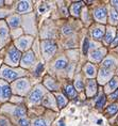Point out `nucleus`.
I'll return each instance as SVG.
<instances>
[{"mask_svg":"<svg viewBox=\"0 0 118 126\" xmlns=\"http://www.w3.org/2000/svg\"><path fill=\"white\" fill-rule=\"evenodd\" d=\"M24 75V72L23 70L16 71L13 68H9L7 66H2L0 70V77L8 81H13L18 77H21Z\"/></svg>","mask_w":118,"mask_h":126,"instance_id":"1","label":"nucleus"},{"mask_svg":"<svg viewBox=\"0 0 118 126\" xmlns=\"http://www.w3.org/2000/svg\"><path fill=\"white\" fill-rule=\"evenodd\" d=\"M55 51H57V45L53 41L45 40L42 42V52L46 60L50 59Z\"/></svg>","mask_w":118,"mask_h":126,"instance_id":"2","label":"nucleus"},{"mask_svg":"<svg viewBox=\"0 0 118 126\" xmlns=\"http://www.w3.org/2000/svg\"><path fill=\"white\" fill-rule=\"evenodd\" d=\"M30 89V81L26 78H20L13 83V91L19 95H26Z\"/></svg>","mask_w":118,"mask_h":126,"instance_id":"3","label":"nucleus"},{"mask_svg":"<svg viewBox=\"0 0 118 126\" xmlns=\"http://www.w3.org/2000/svg\"><path fill=\"white\" fill-rule=\"evenodd\" d=\"M20 59H21L20 51L17 48H15V47H12L7 53V57H5V63L9 64V65H12V66H16V65L19 64Z\"/></svg>","mask_w":118,"mask_h":126,"instance_id":"4","label":"nucleus"},{"mask_svg":"<svg viewBox=\"0 0 118 126\" xmlns=\"http://www.w3.org/2000/svg\"><path fill=\"white\" fill-rule=\"evenodd\" d=\"M33 42V37L32 36H21L18 40L15 41V46L18 50H27L31 46V44Z\"/></svg>","mask_w":118,"mask_h":126,"instance_id":"5","label":"nucleus"},{"mask_svg":"<svg viewBox=\"0 0 118 126\" xmlns=\"http://www.w3.org/2000/svg\"><path fill=\"white\" fill-rule=\"evenodd\" d=\"M43 95H44V88L42 86H37L31 91L29 95V102L32 104H36L42 99Z\"/></svg>","mask_w":118,"mask_h":126,"instance_id":"6","label":"nucleus"},{"mask_svg":"<svg viewBox=\"0 0 118 126\" xmlns=\"http://www.w3.org/2000/svg\"><path fill=\"white\" fill-rule=\"evenodd\" d=\"M11 97V88L4 81H0V102H5Z\"/></svg>","mask_w":118,"mask_h":126,"instance_id":"7","label":"nucleus"},{"mask_svg":"<svg viewBox=\"0 0 118 126\" xmlns=\"http://www.w3.org/2000/svg\"><path fill=\"white\" fill-rule=\"evenodd\" d=\"M35 61V56L32 51H27L21 57V66L23 67H30L33 65Z\"/></svg>","mask_w":118,"mask_h":126,"instance_id":"8","label":"nucleus"},{"mask_svg":"<svg viewBox=\"0 0 118 126\" xmlns=\"http://www.w3.org/2000/svg\"><path fill=\"white\" fill-rule=\"evenodd\" d=\"M9 41V29L3 21L0 23V47H2Z\"/></svg>","mask_w":118,"mask_h":126,"instance_id":"9","label":"nucleus"},{"mask_svg":"<svg viewBox=\"0 0 118 126\" xmlns=\"http://www.w3.org/2000/svg\"><path fill=\"white\" fill-rule=\"evenodd\" d=\"M94 16L96 20L100 21V23H105L106 21V16H107V11L104 7L97 8L94 12Z\"/></svg>","mask_w":118,"mask_h":126,"instance_id":"10","label":"nucleus"},{"mask_svg":"<svg viewBox=\"0 0 118 126\" xmlns=\"http://www.w3.org/2000/svg\"><path fill=\"white\" fill-rule=\"evenodd\" d=\"M16 11L20 14H24V13H29L32 11V5H31L30 1H19L17 3L16 7Z\"/></svg>","mask_w":118,"mask_h":126,"instance_id":"11","label":"nucleus"},{"mask_svg":"<svg viewBox=\"0 0 118 126\" xmlns=\"http://www.w3.org/2000/svg\"><path fill=\"white\" fill-rule=\"evenodd\" d=\"M112 72L110 70H106V68H101L99 71V75H98V79L100 83H105L107 80L111 79L112 77Z\"/></svg>","mask_w":118,"mask_h":126,"instance_id":"12","label":"nucleus"},{"mask_svg":"<svg viewBox=\"0 0 118 126\" xmlns=\"http://www.w3.org/2000/svg\"><path fill=\"white\" fill-rule=\"evenodd\" d=\"M105 55V49H97L95 50V51H93L91 53V56H89V59L92 60V61H95V62H99L101 61V59L104 57Z\"/></svg>","mask_w":118,"mask_h":126,"instance_id":"13","label":"nucleus"},{"mask_svg":"<svg viewBox=\"0 0 118 126\" xmlns=\"http://www.w3.org/2000/svg\"><path fill=\"white\" fill-rule=\"evenodd\" d=\"M20 20H21L20 17L18 16L17 14H14V15H11V16L8 18V24L12 29H15V28H17L20 25V23H21Z\"/></svg>","mask_w":118,"mask_h":126,"instance_id":"14","label":"nucleus"},{"mask_svg":"<svg viewBox=\"0 0 118 126\" xmlns=\"http://www.w3.org/2000/svg\"><path fill=\"white\" fill-rule=\"evenodd\" d=\"M96 92H97V84H96V81L95 80H88V83H87V87H86V94L87 96H94Z\"/></svg>","mask_w":118,"mask_h":126,"instance_id":"15","label":"nucleus"},{"mask_svg":"<svg viewBox=\"0 0 118 126\" xmlns=\"http://www.w3.org/2000/svg\"><path fill=\"white\" fill-rule=\"evenodd\" d=\"M26 113H27L26 108L20 106H15L13 111H12V115L15 116V118L21 119V118H26Z\"/></svg>","mask_w":118,"mask_h":126,"instance_id":"16","label":"nucleus"},{"mask_svg":"<svg viewBox=\"0 0 118 126\" xmlns=\"http://www.w3.org/2000/svg\"><path fill=\"white\" fill-rule=\"evenodd\" d=\"M104 34V28L103 27H95L92 30V35L95 40H101Z\"/></svg>","mask_w":118,"mask_h":126,"instance_id":"17","label":"nucleus"},{"mask_svg":"<svg viewBox=\"0 0 118 126\" xmlns=\"http://www.w3.org/2000/svg\"><path fill=\"white\" fill-rule=\"evenodd\" d=\"M67 66V60L66 58H64V57H61V58L57 59V61L54 62L53 64V67L55 70H63Z\"/></svg>","mask_w":118,"mask_h":126,"instance_id":"18","label":"nucleus"},{"mask_svg":"<svg viewBox=\"0 0 118 126\" xmlns=\"http://www.w3.org/2000/svg\"><path fill=\"white\" fill-rule=\"evenodd\" d=\"M45 86L51 91H55L59 89V84L55 82V80H53L50 77H46L45 78Z\"/></svg>","mask_w":118,"mask_h":126,"instance_id":"19","label":"nucleus"},{"mask_svg":"<svg viewBox=\"0 0 118 126\" xmlns=\"http://www.w3.org/2000/svg\"><path fill=\"white\" fill-rule=\"evenodd\" d=\"M117 87H118V78H113L112 80L108 81V83L105 87V92L107 93L113 92L114 90L117 89Z\"/></svg>","mask_w":118,"mask_h":126,"instance_id":"20","label":"nucleus"},{"mask_svg":"<svg viewBox=\"0 0 118 126\" xmlns=\"http://www.w3.org/2000/svg\"><path fill=\"white\" fill-rule=\"evenodd\" d=\"M43 105L46 107H51V108H54L55 107V99L54 97L50 95V94H47L44 97V100H43Z\"/></svg>","mask_w":118,"mask_h":126,"instance_id":"21","label":"nucleus"},{"mask_svg":"<svg viewBox=\"0 0 118 126\" xmlns=\"http://www.w3.org/2000/svg\"><path fill=\"white\" fill-rule=\"evenodd\" d=\"M114 39H115V30L113 28H108L106 31V34H105V37H104V43L108 44V43L113 42Z\"/></svg>","mask_w":118,"mask_h":126,"instance_id":"22","label":"nucleus"},{"mask_svg":"<svg viewBox=\"0 0 118 126\" xmlns=\"http://www.w3.org/2000/svg\"><path fill=\"white\" fill-rule=\"evenodd\" d=\"M81 7H82V2H74L70 8V13L72 14L73 16H79Z\"/></svg>","mask_w":118,"mask_h":126,"instance_id":"23","label":"nucleus"},{"mask_svg":"<svg viewBox=\"0 0 118 126\" xmlns=\"http://www.w3.org/2000/svg\"><path fill=\"white\" fill-rule=\"evenodd\" d=\"M84 71H85V74L87 75L88 77H91V78L94 77L96 75V68H95V66L92 64V63H87V64L85 65Z\"/></svg>","mask_w":118,"mask_h":126,"instance_id":"24","label":"nucleus"},{"mask_svg":"<svg viewBox=\"0 0 118 126\" xmlns=\"http://www.w3.org/2000/svg\"><path fill=\"white\" fill-rule=\"evenodd\" d=\"M65 93H66V95L68 97H70V98H74L77 95V91L71 84H67V86L65 87Z\"/></svg>","mask_w":118,"mask_h":126,"instance_id":"25","label":"nucleus"},{"mask_svg":"<svg viewBox=\"0 0 118 126\" xmlns=\"http://www.w3.org/2000/svg\"><path fill=\"white\" fill-rule=\"evenodd\" d=\"M57 100H58V105H59L60 108L65 107L67 105V103H68L67 98L64 95H62V94H57Z\"/></svg>","mask_w":118,"mask_h":126,"instance_id":"26","label":"nucleus"},{"mask_svg":"<svg viewBox=\"0 0 118 126\" xmlns=\"http://www.w3.org/2000/svg\"><path fill=\"white\" fill-rule=\"evenodd\" d=\"M115 65H116V62H115V60L113 58H106L103 61V67L104 68H106V70H108V68H112V67H114Z\"/></svg>","mask_w":118,"mask_h":126,"instance_id":"27","label":"nucleus"},{"mask_svg":"<svg viewBox=\"0 0 118 126\" xmlns=\"http://www.w3.org/2000/svg\"><path fill=\"white\" fill-rule=\"evenodd\" d=\"M32 126H49V123L47 120L44 118H38L33 121Z\"/></svg>","mask_w":118,"mask_h":126,"instance_id":"28","label":"nucleus"},{"mask_svg":"<svg viewBox=\"0 0 118 126\" xmlns=\"http://www.w3.org/2000/svg\"><path fill=\"white\" fill-rule=\"evenodd\" d=\"M110 21L113 25L118 24V12L115 10H111L110 11Z\"/></svg>","mask_w":118,"mask_h":126,"instance_id":"29","label":"nucleus"},{"mask_svg":"<svg viewBox=\"0 0 118 126\" xmlns=\"http://www.w3.org/2000/svg\"><path fill=\"white\" fill-rule=\"evenodd\" d=\"M117 110H118V104H113V105H110L106 108V113L107 114H114L115 112H117Z\"/></svg>","mask_w":118,"mask_h":126,"instance_id":"30","label":"nucleus"},{"mask_svg":"<svg viewBox=\"0 0 118 126\" xmlns=\"http://www.w3.org/2000/svg\"><path fill=\"white\" fill-rule=\"evenodd\" d=\"M74 88H76V90H78V91H82L83 90V88H84V84H83L82 79L78 78V79L74 81Z\"/></svg>","mask_w":118,"mask_h":126,"instance_id":"31","label":"nucleus"},{"mask_svg":"<svg viewBox=\"0 0 118 126\" xmlns=\"http://www.w3.org/2000/svg\"><path fill=\"white\" fill-rule=\"evenodd\" d=\"M104 104H105V96L104 95H101L98 98L97 103H96V107H97V108H101V107L104 106Z\"/></svg>","mask_w":118,"mask_h":126,"instance_id":"32","label":"nucleus"},{"mask_svg":"<svg viewBox=\"0 0 118 126\" xmlns=\"http://www.w3.org/2000/svg\"><path fill=\"white\" fill-rule=\"evenodd\" d=\"M18 125L19 126H30V121L27 118H21L18 120Z\"/></svg>","mask_w":118,"mask_h":126,"instance_id":"33","label":"nucleus"},{"mask_svg":"<svg viewBox=\"0 0 118 126\" xmlns=\"http://www.w3.org/2000/svg\"><path fill=\"white\" fill-rule=\"evenodd\" d=\"M62 31H63V33L66 34V35L72 33V29H71V27H69V26H64L63 29H62Z\"/></svg>","mask_w":118,"mask_h":126,"instance_id":"34","label":"nucleus"},{"mask_svg":"<svg viewBox=\"0 0 118 126\" xmlns=\"http://www.w3.org/2000/svg\"><path fill=\"white\" fill-rule=\"evenodd\" d=\"M89 48V42H88V40L87 39H85L84 40V44H83V52L86 53L87 52V50Z\"/></svg>","mask_w":118,"mask_h":126,"instance_id":"35","label":"nucleus"},{"mask_svg":"<svg viewBox=\"0 0 118 126\" xmlns=\"http://www.w3.org/2000/svg\"><path fill=\"white\" fill-rule=\"evenodd\" d=\"M43 68H44V66H43V64H38V66L36 67V70H35V72H34V75L35 76H38L39 74L42 73V71H43Z\"/></svg>","mask_w":118,"mask_h":126,"instance_id":"36","label":"nucleus"},{"mask_svg":"<svg viewBox=\"0 0 118 126\" xmlns=\"http://www.w3.org/2000/svg\"><path fill=\"white\" fill-rule=\"evenodd\" d=\"M0 126H9V121L4 118H0Z\"/></svg>","mask_w":118,"mask_h":126,"instance_id":"37","label":"nucleus"},{"mask_svg":"<svg viewBox=\"0 0 118 126\" xmlns=\"http://www.w3.org/2000/svg\"><path fill=\"white\" fill-rule=\"evenodd\" d=\"M46 11H47V5L45 3H42L41 7H39V12H41V13H45Z\"/></svg>","mask_w":118,"mask_h":126,"instance_id":"38","label":"nucleus"},{"mask_svg":"<svg viewBox=\"0 0 118 126\" xmlns=\"http://www.w3.org/2000/svg\"><path fill=\"white\" fill-rule=\"evenodd\" d=\"M110 98H111V99H116V98H118V89L115 91V92H113V93L111 94V95H110Z\"/></svg>","mask_w":118,"mask_h":126,"instance_id":"39","label":"nucleus"},{"mask_svg":"<svg viewBox=\"0 0 118 126\" xmlns=\"http://www.w3.org/2000/svg\"><path fill=\"white\" fill-rule=\"evenodd\" d=\"M116 45H118V34H117V37H115L114 39V41L112 42V46H116Z\"/></svg>","mask_w":118,"mask_h":126,"instance_id":"40","label":"nucleus"},{"mask_svg":"<svg viewBox=\"0 0 118 126\" xmlns=\"http://www.w3.org/2000/svg\"><path fill=\"white\" fill-rule=\"evenodd\" d=\"M112 4H113L114 7H115V8H116L117 10H118V1H112Z\"/></svg>","mask_w":118,"mask_h":126,"instance_id":"41","label":"nucleus"},{"mask_svg":"<svg viewBox=\"0 0 118 126\" xmlns=\"http://www.w3.org/2000/svg\"><path fill=\"white\" fill-rule=\"evenodd\" d=\"M60 126H64V124H63V120L60 122Z\"/></svg>","mask_w":118,"mask_h":126,"instance_id":"42","label":"nucleus"},{"mask_svg":"<svg viewBox=\"0 0 118 126\" xmlns=\"http://www.w3.org/2000/svg\"><path fill=\"white\" fill-rule=\"evenodd\" d=\"M2 4H3V1H0V7H1Z\"/></svg>","mask_w":118,"mask_h":126,"instance_id":"43","label":"nucleus"},{"mask_svg":"<svg viewBox=\"0 0 118 126\" xmlns=\"http://www.w3.org/2000/svg\"><path fill=\"white\" fill-rule=\"evenodd\" d=\"M117 122H118V121H117Z\"/></svg>","mask_w":118,"mask_h":126,"instance_id":"44","label":"nucleus"}]
</instances>
